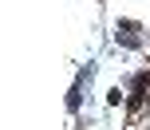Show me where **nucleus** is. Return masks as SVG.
Segmentation results:
<instances>
[{
  "label": "nucleus",
  "mask_w": 150,
  "mask_h": 130,
  "mask_svg": "<svg viewBox=\"0 0 150 130\" xmlns=\"http://www.w3.org/2000/svg\"><path fill=\"white\" fill-rule=\"evenodd\" d=\"M119 39H122V44H127V47H134V44H138V24L122 20V24H119Z\"/></svg>",
  "instance_id": "1"
}]
</instances>
